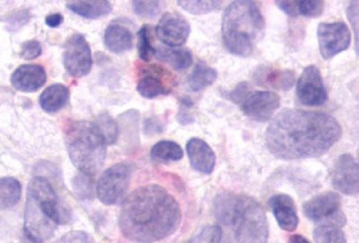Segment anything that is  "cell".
I'll return each instance as SVG.
<instances>
[{
	"mask_svg": "<svg viewBox=\"0 0 359 243\" xmlns=\"http://www.w3.org/2000/svg\"><path fill=\"white\" fill-rule=\"evenodd\" d=\"M178 5L182 7L184 11L191 15H207V13H212V11H218L220 6L222 5V1H216V0H178Z\"/></svg>",
	"mask_w": 359,
	"mask_h": 243,
	"instance_id": "obj_28",
	"label": "cell"
},
{
	"mask_svg": "<svg viewBox=\"0 0 359 243\" xmlns=\"http://www.w3.org/2000/svg\"><path fill=\"white\" fill-rule=\"evenodd\" d=\"M250 92L251 89L249 87V83L248 82H241V83L238 84L233 91L230 92L228 99L232 101V102L236 103V104H240Z\"/></svg>",
	"mask_w": 359,
	"mask_h": 243,
	"instance_id": "obj_37",
	"label": "cell"
},
{
	"mask_svg": "<svg viewBox=\"0 0 359 243\" xmlns=\"http://www.w3.org/2000/svg\"><path fill=\"white\" fill-rule=\"evenodd\" d=\"M30 20V13L28 11H20L9 17L8 22L11 30H17Z\"/></svg>",
	"mask_w": 359,
	"mask_h": 243,
	"instance_id": "obj_38",
	"label": "cell"
},
{
	"mask_svg": "<svg viewBox=\"0 0 359 243\" xmlns=\"http://www.w3.org/2000/svg\"><path fill=\"white\" fill-rule=\"evenodd\" d=\"M276 4L287 16L297 17V1H276Z\"/></svg>",
	"mask_w": 359,
	"mask_h": 243,
	"instance_id": "obj_40",
	"label": "cell"
},
{
	"mask_svg": "<svg viewBox=\"0 0 359 243\" xmlns=\"http://www.w3.org/2000/svg\"><path fill=\"white\" fill-rule=\"evenodd\" d=\"M153 160L158 162H178L184 156L182 147L172 141H161L154 145L151 151Z\"/></svg>",
	"mask_w": 359,
	"mask_h": 243,
	"instance_id": "obj_26",
	"label": "cell"
},
{
	"mask_svg": "<svg viewBox=\"0 0 359 243\" xmlns=\"http://www.w3.org/2000/svg\"><path fill=\"white\" fill-rule=\"evenodd\" d=\"M142 74L137 83V92L145 99H155L170 95L174 87V78L162 67H142Z\"/></svg>",
	"mask_w": 359,
	"mask_h": 243,
	"instance_id": "obj_12",
	"label": "cell"
},
{
	"mask_svg": "<svg viewBox=\"0 0 359 243\" xmlns=\"http://www.w3.org/2000/svg\"><path fill=\"white\" fill-rule=\"evenodd\" d=\"M42 53L41 45L36 40H28L21 46L20 57L25 60H34Z\"/></svg>",
	"mask_w": 359,
	"mask_h": 243,
	"instance_id": "obj_34",
	"label": "cell"
},
{
	"mask_svg": "<svg viewBox=\"0 0 359 243\" xmlns=\"http://www.w3.org/2000/svg\"><path fill=\"white\" fill-rule=\"evenodd\" d=\"M63 64L73 78H82L90 74L92 68L91 48L84 36L74 34L65 41Z\"/></svg>",
	"mask_w": 359,
	"mask_h": 243,
	"instance_id": "obj_9",
	"label": "cell"
},
{
	"mask_svg": "<svg viewBox=\"0 0 359 243\" xmlns=\"http://www.w3.org/2000/svg\"><path fill=\"white\" fill-rule=\"evenodd\" d=\"M133 167L128 162L115 164L102 174L97 185V194L100 202L107 206L118 204L126 198Z\"/></svg>",
	"mask_w": 359,
	"mask_h": 243,
	"instance_id": "obj_7",
	"label": "cell"
},
{
	"mask_svg": "<svg viewBox=\"0 0 359 243\" xmlns=\"http://www.w3.org/2000/svg\"><path fill=\"white\" fill-rule=\"evenodd\" d=\"M65 144L73 165L82 174L93 176L99 172L107 156V143L93 123L71 122L65 128Z\"/></svg>",
	"mask_w": 359,
	"mask_h": 243,
	"instance_id": "obj_6",
	"label": "cell"
},
{
	"mask_svg": "<svg viewBox=\"0 0 359 243\" xmlns=\"http://www.w3.org/2000/svg\"><path fill=\"white\" fill-rule=\"evenodd\" d=\"M134 13L144 18H155L162 11L159 1H133Z\"/></svg>",
	"mask_w": 359,
	"mask_h": 243,
	"instance_id": "obj_33",
	"label": "cell"
},
{
	"mask_svg": "<svg viewBox=\"0 0 359 243\" xmlns=\"http://www.w3.org/2000/svg\"><path fill=\"white\" fill-rule=\"evenodd\" d=\"M67 8L78 16L86 19H99L112 11V4L107 0H91V1H68Z\"/></svg>",
	"mask_w": 359,
	"mask_h": 243,
	"instance_id": "obj_21",
	"label": "cell"
},
{
	"mask_svg": "<svg viewBox=\"0 0 359 243\" xmlns=\"http://www.w3.org/2000/svg\"><path fill=\"white\" fill-rule=\"evenodd\" d=\"M218 78L216 69L207 66L205 63H198L188 78V85L194 92L201 91L210 87Z\"/></svg>",
	"mask_w": 359,
	"mask_h": 243,
	"instance_id": "obj_25",
	"label": "cell"
},
{
	"mask_svg": "<svg viewBox=\"0 0 359 243\" xmlns=\"http://www.w3.org/2000/svg\"><path fill=\"white\" fill-rule=\"evenodd\" d=\"M182 223L180 204L159 185L142 186L130 193L122 204L120 229L128 240L153 243L177 230Z\"/></svg>",
	"mask_w": 359,
	"mask_h": 243,
	"instance_id": "obj_2",
	"label": "cell"
},
{
	"mask_svg": "<svg viewBox=\"0 0 359 243\" xmlns=\"http://www.w3.org/2000/svg\"><path fill=\"white\" fill-rule=\"evenodd\" d=\"M82 174V173H81ZM74 188L78 191L79 194L88 198V196L91 198L92 197V179L91 176L82 175L78 176L74 181Z\"/></svg>",
	"mask_w": 359,
	"mask_h": 243,
	"instance_id": "obj_35",
	"label": "cell"
},
{
	"mask_svg": "<svg viewBox=\"0 0 359 243\" xmlns=\"http://www.w3.org/2000/svg\"><path fill=\"white\" fill-rule=\"evenodd\" d=\"M297 95L299 103L305 106H320L326 102L327 91L318 67L304 69L297 82Z\"/></svg>",
	"mask_w": 359,
	"mask_h": 243,
	"instance_id": "obj_11",
	"label": "cell"
},
{
	"mask_svg": "<svg viewBox=\"0 0 359 243\" xmlns=\"http://www.w3.org/2000/svg\"><path fill=\"white\" fill-rule=\"evenodd\" d=\"M138 55L142 60L149 62L154 55H156V49L151 45V28L149 26L142 27L137 34Z\"/></svg>",
	"mask_w": 359,
	"mask_h": 243,
	"instance_id": "obj_30",
	"label": "cell"
},
{
	"mask_svg": "<svg viewBox=\"0 0 359 243\" xmlns=\"http://www.w3.org/2000/svg\"><path fill=\"white\" fill-rule=\"evenodd\" d=\"M70 91L63 84H53L40 95L39 102L42 110L47 113H55L67 105Z\"/></svg>",
	"mask_w": 359,
	"mask_h": 243,
	"instance_id": "obj_22",
	"label": "cell"
},
{
	"mask_svg": "<svg viewBox=\"0 0 359 243\" xmlns=\"http://www.w3.org/2000/svg\"><path fill=\"white\" fill-rule=\"evenodd\" d=\"M59 243H95L91 235L83 231H72V232L67 233V235L61 239Z\"/></svg>",
	"mask_w": 359,
	"mask_h": 243,
	"instance_id": "obj_39",
	"label": "cell"
},
{
	"mask_svg": "<svg viewBox=\"0 0 359 243\" xmlns=\"http://www.w3.org/2000/svg\"><path fill=\"white\" fill-rule=\"evenodd\" d=\"M341 198L339 194L328 191L313 197L303 204L305 217L320 225L341 228L346 225V216L341 210Z\"/></svg>",
	"mask_w": 359,
	"mask_h": 243,
	"instance_id": "obj_8",
	"label": "cell"
},
{
	"mask_svg": "<svg viewBox=\"0 0 359 243\" xmlns=\"http://www.w3.org/2000/svg\"><path fill=\"white\" fill-rule=\"evenodd\" d=\"M190 165L194 169L205 175H210L216 165V155L206 141L201 139H191L186 145Z\"/></svg>",
	"mask_w": 359,
	"mask_h": 243,
	"instance_id": "obj_18",
	"label": "cell"
},
{
	"mask_svg": "<svg viewBox=\"0 0 359 243\" xmlns=\"http://www.w3.org/2000/svg\"><path fill=\"white\" fill-rule=\"evenodd\" d=\"M255 82L260 87H268L278 91H289L295 82V74L291 70L259 68L255 72Z\"/></svg>",
	"mask_w": 359,
	"mask_h": 243,
	"instance_id": "obj_19",
	"label": "cell"
},
{
	"mask_svg": "<svg viewBox=\"0 0 359 243\" xmlns=\"http://www.w3.org/2000/svg\"><path fill=\"white\" fill-rule=\"evenodd\" d=\"M93 124L101 134V137H103L107 145L116 143L117 139H118V126L107 113H103L101 116H97Z\"/></svg>",
	"mask_w": 359,
	"mask_h": 243,
	"instance_id": "obj_27",
	"label": "cell"
},
{
	"mask_svg": "<svg viewBox=\"0 0 359 243\" xmlns=\"http://www.w3.org/2000/svg\"><path fill=\"white\" fill-rule=\"evenodd\" d=\"M347 17L351 21V27L355 32V41H356V53L358 55V1H351L347 8Z\"/></svg>",
	"mask_w": 359,
	"mask_h": 243,
	"instance_id": "obj_36",
	"label": "cell"
},
{
	"mask_svg": "<svg viewBox=\"0 0 359 243\" xmlns=\"http://www.w3.org/2000/svg\"><path fill=\"white\" fill-rule=\"evenodd\" d=\"M187 243H222V228L218 225H207Z\"/></svg>",
	"mask_w": 359,
	"mask_h": 243,
	"instance_id": "obj_31",
	"label": "cell"
},
{
	"mask_svg": "<svg viewBox=\"0 0 359 243\" xmlns=\"http://www.w3.org/2000/svg\"><path fill=\"white\" fill-rule=\"evenodd\" d=\"M287 243H311L310 241L307 240L306 238H304L303 235H293L290 237L289 240H287Z\"/></svg>",
	"mask_w": 359,
	"mask_h": 243,
	"instance_id": "obj_43",
	"label": "cell"
},
{
	"mask_svg": "<svg viewBox=\"0 0 359 243\" xmlns=\"http://www.w3.org/2000/svg\"><path fill=\"white\" fill-rule=\"evenodd\" d=\"M157 58L170 64L176 70H185L189 68L193 63V55L188 49H170V48H161L156 50Z\"/></svg>",
	"mask_w": 359,
	"mask_h": 243,
	"instance_id": "obj_23",
	"label": "cell"
},
{
	"mask_svg": "<svg viewBox=\"0 0 359 243\" xmlns=\"http://www.w3.org/2000/svg\"><path fill=\"white\" fill-rule=\"evenodd\" d=\"M11 85L20 92H36L47 81L45 68L39 64H24L17 68L11 78Z\"/></svg>",
	"mask_w": 359,
	"mask_h": 243,
	"instance_id": "obj_16",
	"label": "cell"
},
{
	"mask_svg": "<svg viewBox=\"0 0 359 243\" xmlns=\"http://www.w3.org/2000/svg\"><path fill=\"white\" fill-rule=\"evenodd\" d=\"M145 130L146 133H149V132L151 133V132L158 133V132L162 131V126H161V124L157 120H154V118H149V120H146Z\"/></svg>",
	"mask_w": 359,
	"mask_h": 243,
	"instance_id": "obj_42",
	"label": "cell"
},
{
	"mask_svg": "<svg viewBox=\"0 0 359 243\" xmlns=\"http://www.w3.org/2000/svg\"><path fill=\"white\" fill-rule=\"evenodd\" d=\"M266 20L255 1H233L222 17V39L232 55L247 58L262 39Z\"/></svg>",
	"mask_w": 359,
	"mask_h": 243,
	"instance_id": "obj_4",
	"label": "cell"
},
{
	"mask_svg": "<svg viewBox=\"0 0 359 243\" xmlns=\"http://www.w3.org/2000/svg\"><path fill=\"white\" fill-rule=\"evenodd\" d=\"M157 38L170 47H180L187 41L190 25L178 13H165L156 28Z\"/></svg>",
	"mask_w": 359,
	"mask_h": 243,
	"instance_id": "obj_15",
	"label": "cell"
},
{
	"mask_svg": "<svg viewBox=\"0 0 359 243\" xmlns=\"http://www.w3.org/2000/svg\"><path fill=\"white\" fill-rule=\"evenodd\" d=\"M341 137V125L333 116L285 109L271 120L266 143L276 158L304 160L325 154Z\"/></svg>",
	"mask_w": 359,
	"mask_h": 243,
	"instance_id": "obj_1",
	"label": "cell"
},
{
	"mask_svg": "<svg viewBox=\"0 0 359 243\" xmlns=\"http://www.w3.org/2000/svg\"><path fill=\"white\" fill-rule=\"evenodd\" d=\"M323 11L324 1H322V0L297 1V16L316 18V17H320Z\"/></svg>",
	"mask_w": 359,
	"mask_h": 243,
	"instance_id": "obj_32",
	"label": "cell"
},
{
	"mask_svg": "<svg viewBox=\"0 0 359 243\" xmlns=\"http://www.w3.org/2000/svg\"><path fill=\"white\" fill-rule=\"evenodd\" d=\"M104 43L111 53L121 55L133 47V34L126 26L113 22L105 30Z\"/></svg>",
	"mask_w": 359,
	"mask_h": 243,
	"instance_id": "obj_20",
	"label": "cell"
},
{
	"mask_svg": "<svg viewBox=\"0 0 359 243\" xmlns=\"http://www.w3.org/2000/svg\"><path fill=\"white\" fill-rule=\"evenodd\" d=\"M63 22V16L61 13H51L49 16L46 17V25L50 28H57L60 27Z\"/></svg>",
	"mask_w": 359,
	"mask_h": 243,
	"instance_id": "obj_41",
	"label": "cell"
},
{
	"mask_svg": "<svg viewBox=\"0 0 359 243\" xmlns=\"http://www.w3.org/2000/svg\"><path fill=\"white\" fill-rule=\"evenodd\" d=\"M318 39L320 55L325 60H330L348 49L351 34L347 25L341 21L333 24L322 22L318 28Z\"/></svg>",
	"mask_w": 359,
	"mask_h": 243,
	"instance_id": "obj_10",
	"label": "cell"
},
{
	"mask_svg": "<svg viewBox=\"0 0 359 243\" xmlns=\"http://www.w3.org/2000/svg\"><path fill=\"white\" fill-rule=\"evenodd\" d=\"M62 223L59 199L53 185L45 177L32 178L27 191L25 233L29 240L43 243L53 238Z\"/></svg>",
	"mask_w": 359,
	"mask_h": 243,
	"instance_id": "obj_5",
	"label": "cell"
},
{
	"mask_svg": "<svg viewBox=\"0 0 359 243\" xmlns=\"http://www.w3.org/2000/svg\"><path fill=\"white\" fill-rule=\"evenodd\" d=\"M332 185L347 196H355L359 191L358 164L349 154L341 155L331 172Z\"/></svg>",
	"mask_w": 359,
	"mask_h": 243,
	"instance_id": "obj_14",
	"label": "cell"
},
{
	"mask_svg": "<svg viewBox=\"0 0 359 243\" xmlns=\"http://www.w3.org/2000/svg\"><path fill=\"white\" fill-rule=\"evenodd\" d=\"M21 198V185L16 178H0V210L11 209Z\"/></svg>",
	"mask_w": 359,
	"mask_h": 243,
	"instance_id": "obj_24",
	"label": "cell"
},
{
	"mask_svg": "<svg viewBox=\"0 0 359 243\" xmlns=\"http://www.w3.org/2000/svg\"><path fill=\"white\" fill-rule=\"evenodd\" d=\"M313 238L316 243H347L341 228L333 225H318L313 232Z\"/></svg>",
	"mask_w": 359,
	"mask_h": 243,
	"instance_id": "obj_29",
	"label": "cell"
},
{
	"mask_svg": "<svg viewBox=\"0 0 359 243\" xmlns=\"http://www.w3.org/2000/svg\"><path fill=\"white\" fill-rule=\"evenodd\" d=\"M280 102L281 99L274 92H250L243 102L240 103V107L245 116L263 123L272 118L280 107Z\"/></svg>",
	"mask_w": 359,
	"mask_h": 243,
	"instance_id": "obj_13",
	"label": "cell"
},
{
	"mask_svg": "<svg viewBox=\"0 0 359 243\" xmlns=\"http://www.w3.org/2000/svg\"><path fill=\"white\" fill-rule=\"evenodd\" d=\"M214 210L219 223L231 225L238 243H268L266 211L255 199L224 193L215 199Z\"/></svg>",
	"mask_w": 359,
	"mask_h": 243,
	"instance_id": "obj_3",
	"label": "cell"
},
{
	"mask_svg": "<svg viewBox=\"0 0 359 243\" xmlns=\"http://www.w3.org/2000/svg\"><path fill=\"white\" fill-rule=\"evenodd\" d=\"M271 209L278 225L287 232L297 230L299 225L297 206L294 200L287 194H278L270 199Z\"/></svg>",
	"mask_w": 359,
	"mask_h": 243,
	"instance_id": "obj_17",
	"label": "cell"
}]
</instances>
